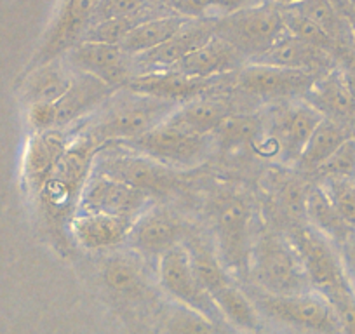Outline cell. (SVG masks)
<instances>
[{
    "label": "cell",
    "instance_id": "obj_9",
    "mask_svg": "<svg viewBox=\"0 0 355 334\" xmlns=\"http://www.w3.org/2000/svg\"><path fill=\"white\" fill-rule=\"evenodd\" d=\"M93 173L110 176L143 190L148 195H164L182 182L176 169L122 146H105L94 159Z\"/></svg>",
    "mask_w": 355,
    "mask_h": 334
},
{
    "label": "cell",
    "instance_id": "obj_32",
    "mask_svg": "<svg viewBox=\"0 0 355 334\" xmlns=\"http://www.w3.org/2000/svg\"><path fill=\"white\" fill-rule=\"evenodd\" d=\"M263 121L252 114H232L211 132L214 148L223 153H237L244 148H252L263 132Z\"/></svg>",
    "mask_w": 355,
    "mask_h": 334
},
{
    "label": "cell",
    "instance_id": "obj_41",
    "mask_svg": "<svg viewBox=\"0 0 355 334\" xmlns=\"http://www.w3.org/2000/svg\"><path fill=\"white\" fill-rule=\"evenodd\" d=\"M58 114L56 105L51 103H33L30 105V122L39 131H47V129L56 128Z\"/></svg>",
    "mask_w": 355,
    "mask_h": 334
},
{
    "label": "cell",
    "instance_id": "obj_12",
    "mask_svg": "<svg viewBox=\"0 0 355 334\" xmlns=\"http://www.w3.org/2000/svg\"><path fill=\"white\" fill-rule=\"evenodd\" d=\"M152 204L153 197L143 190L121 179L93 173L82 190L75 213H103L136 221Z\"/></svg>",
    "mask_w": 355,
    "mask_h": 334
},
{
    "label": "cell",
    "instance_id": "obj_6",
    "mask_svg": "<svg viewBox=\"0 0 355 334\" xmlns=\"http://www.w3.org/2000/svg\"><path fill=\"white\" fill-rule=\"evenodd\" d=\"M115 146L138 152L178 171L206 162L214 150V139L211 134H196L164 121L152 131Z\"/></svg>",
    "mask_w": 355,
    "mask_h": 334
},
{
    "label": "cell",
    "instance_id": "obj_38",
    "mask_svg": "<svg viewBox=\"0 0 355 334\" xmlns=\"http://www.w3.org/2000/svg\"><path fill=\"white\" fill-rule=\"evenodd\" d=\"M322 179H355V136H348L317 169Z\"/></svg>",
    "mask_w": 355,
    "mask_h": 334
},
{
    "label": "cell",
    "instance_id": "obj_25",
    "mask_svg": "<svg viewBox=\"0 0 355 334\" xmlns=\"http://www.w3.org/2000/svg\"><path fill=\"white\" fill-rule=\"evenodd\" d=\"M209 296L213 298L216 308L220 310L225 324L235 329L249 331V333H258L261 329L259 327L261 315L256 310L251 296L245 295L232 277L211 289Z\"/></svg>",
    "mask_w": 355,
    "mask_h": 334
},
{
    "label": "cell",
    "instance_id": "obj_17",
    "mask_svg": "<svg viewBox=\"0 0 355 334\" xmlns=\"http://www.w3.org/2000/svg\"><path fill=\"white\" fill-rule=\"evenodd\" d=\"M183 237L185 225L169 211L152 206L132 223L128 242L145 256L160 258L171 247L183 242Z\"/></svg>",
    "mask_w": 355,
    "mask_h": 334
},
{
    "label": "cell",
    "instance_id": "obj_39",
    "mask_svg": "<svg viewBox=\"0 0 355 334\" xmlns=\"http://www.w3.org/2000/svg\"><path fill=\"white\" fill-rule=\"evenodd\" d=\"M324 190L333 200L343 220L355 228V182L354 179H324Z\"/></svg>",
    "mask_w": 355,
    "mask_h": 334
},
{
    "label": "cell",
    "instance_id": "obj_24",
    "mask_svg": "<svg viewBox=\"0 0 355 334\" xmlns=\"http://www.w3.org/2000/svg\"><path fill=\"white\" fill-rule=\"evenodd\" d=\"M305 96V101L315 107L324 117L338 122L355 117V100L345 84L343 71L336 68L320 75Z\"/></svg>",
    "mask_w": 355,
    "mask_h": 334
},
{
    "label": "cell",
    "instance_id": "obj_34",
    "mask_svg": "<svg viewBox=\"0 0 355 334\" xmlns=\"http://www.w3.org/2000/svg\"><path fill=\"white\" fill-rule=\"evenodd\" d=\"M225 326L182 303L173 301L164 310L162 334H220Z\"/></svg>",
    "mask_w": 355,
    "mask_h": 334
},
{
    "label": "cell",
    "instance_id": "obj_33",
    "mask_svg": "<svg viewBox=\"0 0 355 334\" xmlns=\"http://www.w3.org/2000/svg\"><path fill=\"white\" fill-rule=\"evenodd\" d=\"M73 70L64 63L63 58L40 64L30 84V101L33 103L56 105L70 89Z\"/></svg>",
    "mask_w": 355,
    "mask_h": 334
},
{
    "label": "cell",
    "instance_id": "obj_35",
    "mask_svg": "<svg viewBox=\"0 0 355 334\" xmlns=\"http://www.w3.org/2000/svg\"><path fill=\"white\" fill-rule=\"evenodd\" d=\"M282 16H284L286 28H288V32L291 35L312 44V46L319 47V49L326 51L334 60H338V58H347V54L350 53V49H347L341 44H338L336 40L331 39L320 26H317L312 19H309L302 12L293 9L291 6H284L282 8Z\"/></svg>",
    "mask_w": 355,
    "mask_h": 334
},
{
    "label": "cell",
    "instance_id": "obj_3",
    "mask_svg": "<svg viewBox=\"0 0 355 334\" xmlns=\"http://www.w3.org/2000/svg\"><path fill=\"white\" fill-rule=\"evenodd\" d=\"M98 152L100 148L85 134H78L77 138L70 139L63 157L58 160L39 190L44 206L53 216H73L82 190L89 176L93 175L94 159Z\"/></svg>",
    "mask_w": 355,
    "mask_h": 334
},
{
    "label": "cell",
    "instance_id": "obj_19",
    "mask_svg": "<svg viewBox=\"0 0 355 334\" xmlns=\"http://www.w3.org/2000/svg\"><path fill=\"white\" fill-rule=\"evenodd\" d=\"M213 32V21H204V19H189L182 28L178 30L171 39L160 44L155 49L135 58L136 68H141V71H155V70H169L180 60L192 53L193 49L206 44Z\"/></svg>",
    "mask_w": 355,
    "mask_h": 334
},
{
    "label": "cell",
    "instance_id": "obj_7",
    "mask_svg": "<svg viewBox=\"0 0 355 334\" xmlns=\"http://www.w3.org/2000/svg\"><path fill=\"white\" fill-rule=\"evenodd\" d=\"M324 115L309 101H298L279 110L252 145V152L295 166L306 141Z\"/></svg>",
    "mask_w": 355,
    "mask_h": 334
},
{
    "label": "cell",
    "instance_id": "obj_37",
    "mask_svg": "<svg viewBox=\"0 0 355 334\" xmlns=\"http://www.w3.org/2000/svg\"><path fill=\"white\" fill-rule=\"evenodd\" d=\"M146 12H139V15L132 16H119V18L103 19V21H96L89 26L82 40H91V42H107V44H119L121 46L122 40L129 35L136 25L145 21L150 16H145Z\"/></svg>",
    "mask_w": 355,
    "mask_h": 334
},
{
    "label": "cell",
    "instance_id": "obj_28",
    "mask_svg": "<svg viewBox=\"0 0 355 334\" xmlns=\"http://www.w3.org/2000/svg\"><path fill=\"white\" fill-rule=\"evenodd\" d=\"M305 218L310 221V227L326 235L334 244H343L352 237L354 228L343 220L333 200L326 193L322 185H315L309 188L305 204Z\"/></svg>",
    "mask_w": 355,
    "mask_h": 334
},
{
    "label": "cell",
    "instance_id": "obj_30",
    "mask_svg": "<svg viewBox=\"0 0 355 334\" xmlns=\"http://www.w3.org/2000/svg\"><path fill=\"white\" fill-rule=\"evenodd\" d=\"M293 9L302 12L309 19H312L317 26L324 30L327 35L347 49H355V32L354 25L348 18H345L329 0H296L291 2Z\"/></svg>",
    "mask_w": 355,
    "mask_h": 334
},
{
    "label": "cell",
    "instance_id": "obj_29",
    "mask_svg": "<svg viewBox=\"0 0 355 334\" xmlns=\"http://www.w3.org/2000/svg\"><path fill=\"white\" fill-rule=\"evenodd\" d=\"M352 136L350 129L345 128L341 122L324 117L322 122L315 128L312 136L306 141L302 155L295 166L303 173H317L320 166L331 157V153Z\"/></svg>",
    "mask_w": 355,
    "mask_h": 334
},
{
    "label": "cell",
    "instance_id": "obj_43",
    "mask_svg": "<svg viewBox=\"0 0 355 334\" xmlns=\"http://www.w3.org/2000/svg\"><path fill=\"white\" fill-rule=\"evenodd\" d=\"M343 78H345V84H347L348 91H350L352 98L355 100V67L347 68L343 70Z\"/></svg>",
    "mask_w": 355,
    "mask_h": 334
},
{
    "label": "cell",
    "instance_id": "obj_36",
    "mask_svg": "<svg viewBox=\"0 0 355 334\" xmlns=\"http://www.w3.org/2000/svg\"><path fill=\"white\" fill-rule=\"evenodd\" d=\"M169 6L183 18L218 21L252 6V0H169Z\"/></svg>",
    "mask_w": 355,
    "mask_h": 334
},
{
    "label": "cell",
    "instance_id": "obj_18",
    "mask_svg": "<svg viewBox=\"0 0 355 334\" xmlns=\"http://www.w3.org/2000/svg\"><path fill=\"white\" fill-rule=\"evenodd\" d=\"M135 221L103 213H73L70 231L85 251H107L128 242Z\"/></svg>",
    "mask_w": 355,
    "mask_h": 334
},
{
    "label": "cell",
    "instance_id": "obj_1",
    "mask_svg": "<svg viewBox=\"0 0 355 334\" xmlns=\"http://www.w3.org/2000/svg\"><path fill=\"white\" fill-rule=\"evenodd\" d=\"M178 108V103L159 100L153 96L132 93L125 89L122 98H110L105 103L103 112L87 125L84 132L93 139L98 148L129 141L153 128L162 124Z\"/></svg>",
    "mask_w": 355,
    "mask_h": 334
},
{
    "label": "cell",
    "instance_id": "obj_27",
    "mask_svg": "<svg viewBox=\"0 0 355 334\" xmlns=\"http://www.w3.org/2000/svg\"><path fill=\"white\" fill-rule=\"evenodd\" d=\"M187 21L189 18H183L176 12L166 16H150L129 32V35L121 42V47L129 56L138 58L171 39Z\"/></svg>",
    "mask_w": 355,
    "mask_h": 334
},
{
    "label": "cell",
    "instance_id": "obj_4",
    "mask_svg": "<svg viewBox=\"0 0 355 334\" xmlns=\"http://www.w3.org/2000/svg\"><path fill=\"white\" fill-rule=\"evenodd\" d=\"M214 35L223 39L249 61L288 35L282 6L252 4L234 15L213 21Z\"/></svg>",
    "mask_w": 355,
    "mask_h": 334
},
{
    "label": "cell",
    "instance_id": "obj_40",
    "mask_svg": "<svg viewBox=\"0 0 355 334\" xmlns=\"http://www.w3.org/2000/svg\"><path fill=\"white\" fill-rule=\"evenodd\" d=\"M146 4L148 0H101L93 23L119 18V16L139 15V12H145Z\"/></svg>",
    "mask_w": 355,
    "mask_h": 334
},
{
    "label": "cell",
    "instance_id": "obj_26",
    "mask_svg": "<svg viewBox=\"0 0 355 334\" xmlns=\"http://www.w3.org/2000/svg\"><path fill=\"white\" fill-rule=\"evenodd\" d=\"M68 143L70 139L61 129H47V131L37 132L26 153L25 169L30 183H33L40 190L58 160L63 157Z\"/></svg>",
    "mask_w": 355,
    "mask_h": 334
},
{
    "label": "cell",
    "instance_id": "obj_16",
    "mask_svg": "<svg viewBox=\"0 0 355 334\" xmlns=\"http://www.w3.org/2000/svg\"><path fill=\"white\" fill-rule=\"evenodd\" d=\"M223 78H193L176 70H155L136 73L129 78L124 87L132 93L182 105L192 98L209 93L211 89L218 87Z\"/></svg>",
    "mask_w": 355,
    "mask_h": 334
},
{
    "label": "cell",
    "instance_id": "obj_21",
    "mask_svg": "<svg viewBox=\"0 0 355 334\" xmlns=\"http://www.w3.org/2000/svg\"><path fill=\"white\" fill-rule=\"evenodd\" d=\"M115 91V87L108 86L93 75L73 71L70 89L56 103V128L63 129L84 118L85 115L94 114L114 96Z\"/></svg>",
    "mask_w": 355,
    "mask_h": 334
},
{
    "label": "cell",
    "instance_id": "obj_45",
    "mask_svg": "<svg viewBox=\"0 0 355 334\" xmlns=\"http://www.w3.org/2000/svg\"><path fill=\"white\" fill-rule=\"evenodd\" d=\"M220 334H256V333H249V331H241V329H235V327L225 326Z\"/></svg>",
    "mask_w": 355,
    "mask_h": 334
},
{
    "label": "cell",
    "instance_id": "obj_5",
    "mask_svg": "<svg viewBox=\"0 0 355 334\" xmlns=\"http://www.w3.org/2000/svg\"><path fill=\"white\" fill-rule=\"evenodd\" d=\"M251 299L259 315L282 326L313 334H341L336 312L317 291L300 295H270L258 289L251 295Z\"/></svg>",
    "mask_w": 355,
    "mask_h": 334
},
{
    "label": "cell",
    "instance_id": "obj_42",
    "mask_svg": "<svg viewBox=\"0 0 355 334\" xmlns=\"http://www.w3.org/2000/svg\"><path fill=\"white\" fill-rule=\"evenodd\" d=\"M343 253H341V260H343L345 272L348 275V281H350L352 289L355 292V240H352V237L347 242H343Z\"/></svg>",
    "mask_w": 355,
    "mask_h": 334
},
{
    "label": "cell",
    "instance_id": "obj_13",
    "mask_svg": "<svg viewBox=\"0 0 355 334\" xmlns=\"http://www.w3.org/2000/svg\"><path fill=\"white\" fill-rule=\"evenodd\" d=\"M73 71L93 75L108 86L121 89L136 75V61L119 44L80 40L63 56Z\"/></svg>",
    "mask_w": 355,
    "mask_h": 334
},
{
    "label": "cell",
    "instance_id": "obj_8",
    "mask_svg": "<svg viewBox=\"0 0 355 334\" xmlns=\"http://www.w3.org/2000/svg\"><path fill=\"white\" fill-rule=\"evenodd\" d=\"M289 242L300 256L313 291L322 295L327 301L352 288L341 253L326 235L310 225H300L291 231Z\"/></svg>",
    "mask_w": 355,
    "mask_h": 334
},
{
    "label": "cell",
    "instance_id": "obj_10",
    "mask_svg": "<svg viewBox=\"0 0 355 334\" xmlns=\"http://www.w3.org/2000/svg\"><path fill=\"white\" fill-rule=\"evenodd\" d=\"M218 258L228 272L249 268L251 258V206L235 193L218 195L211 207Z\"/></svg>",
    "mask_w": 355,
    "mask_h": 334
},
{
    "label": "cell",
    "instance_id": "obj_22",
    "mask_svg": "<svg viewBox=\"0 0 355 334\" xmlns=\"http://www.w3.org/2000/svg\"><path fill=\"white\" fill-rule=\"evenodd\" d=\"M249 63L272 64V67L293 68V70L324 75L333 70L334 58L327 54L326 51L288 33L277 44H274L270 49L259 54L258 58L251 60Z\"/></svg>",
    "mask_w": 355,
    "mask_h": 334
},
{
    "label": "cell",
    "instance_id": "obj_14",
    "mask_svg": "<svg viewBox=\"0 0 355 334\" xmlns=\"http://www.w3.org/2000/svg\"><path fill=\"white\" fill-rule=\"evenodd\" d=\"M320 75L272 64L248 63L235 73V84L251 98L305 96Z\"/></svg>",
    "mask_w": 355,
    "mask_h": 334
},
{
    "label": "cell",
    "instance_id": "obj_47",
    "mask_svg": "<svg viewBox=\"0 0 355 334\" xmlns=\"http://www.w3.org/2000/svg\"><path fill=\"white\" fill-rule=\"evenodd\" d=\"M256 334H268V333H263V331H261V329H259V331H258V333H256Z\"/></svg>",
    "mask_w": 355,
    "mask_h": 334
},
{
    "label": "cell",
    "instance_id": "obj_11",
    "mask_svg": "<svg viewBox=\"0 0 355 334\" xmlns=\"http://www.w3.org/2000/svg\"><path fill=\"white\" fill-rule=\"evenodd\" d=\"M160 288L173 301L190 306L218 324H225L220 310L209 292L204 289L192 265V256L185 242H180L159 258L157 265Z\"/></svg>",
    "mask_w": 355,
    "mask_h": 334
},
{
    "label": "cell",
    "instance_id": "obj_46",
    "mask_svg": "<svg viewBox=\"0 0 355 334\" xmlns=\"http://www.w3.org/2000/svg\"><path fill=\"white\" fill-rule=\"evenodd\" d=\"M348 6H350V9L354 11V15H355V0H348Z\"/></svg>",
    "mask_w": 355,
    "mask_h": 334
},
{
    "label": "cell",
    "instance_id": "obj_2",
    "mask_svg": "<svg viewBox=\"0 0 355 334\" xmlns=\"http://www.w3.org/2000/svg\"><path fill=\"white\" fill-rule=\"evenodd\" d=\"M248 270L259 291L270 295H300L313 291L289 238L275 234L263 231L252 242Z\"/></svg>",
    "mask_w": 355,
    "mask_h": 334
},
{
    "label": "cell",
    "instance_id": "obj_49",
    "mask_svg": "<svg viewBox=\"0 0 355 334\" xmlns=\"http://www.w3.org/2000/svg\"><path fill=\"white\" fill-rule=\"evenodd\" d=\"M354 32H355V25H354Z\"/></svg>",
    "mask_w": 355,
    "mask_h": 334
},
{
    "label": "cell",
    "instance_id": "obj_20",
    "mask_svg": "<svg viewBox=\"0 0 355 334\" xmlns=\"http://www.w3.org/2000/svg\"><path fill=\"white\" fill-rule=\"evenodd\" d=\"M244 67V54L234 46L213 35L206 44L193 49L169 70L193 78H220Z\"/></svg>",
    "mask_w": 355,
    "mask_h": 334
},
{
    "label": "cell",
    "instance_id": "obj_15",
    "mask_svg": "<svg viewBox=\"0 0 355 334\" xmlns=\"http://www.w3.org/2000/svg\"><path fill=\"white\" fill-rule=\"evenodd\" d=\"M101 0H61L58 15L54 16L46 33L42 47L37 53L35 63L46 64L63 58L75 44L84 39Z\"/></svg>",
    "mask_w": 355,
    "mask_h": 334
},
{
    "label": "cell",
    "instance_id": "obj_23",
    "mask_svg": "<svg viewBox=\"0 0 355 334\" xmlns=\"http://www.w3.org/2000/svg\"><path fill=\"white\" fill-rule=\"evenodd\" d=\"M232 114H235L234 107L225 98L204 93L178 105L166 122L196 134H211Z\"/></svg>",
    "mask_w": 355,
    "mask_h": 334
},
{
    "label": "cell",
    "instance_id": "obj_48",
    "mask_svg": "<svg viewBox=\"0 0 355 334\" xmlns=\"http://www.w3.org/2000/svg\"><path fill=\"white\" fill-rule=\"evenodd\" d=\"M286 2H288V4H291V2H296V0H286Z\"/></svg>",
    "mask_w": 355,
    "mask_h": 334
},
{
    "label": "cell",
    "instance_id": "obj_44",
    "mask_svg": "<svg viewBox=\"0 0 355 334\" xmlns=\"http://www.w3.org/2000/svg\"><path fill=\"white\" fill-rule=\"evenodd\" d=\"M329 2L341 12V15L345 16V18H348L352 21V15H354V11H352L350 6H348V0H329ZM352 25H354V21H352Z\"/></svg>",
    "mask_w": 355,
    "mask_h": 334
},
{
    "label": "cell",
    "instance_id": "obj_31",
    "mask_svg": "<svg viewBox=\"0 0 355 334\" xmlns=\"http://www.w3.org/2000/svg\"><path fill=\"white\" fill-rule=\"evenodd\" d=\"M101 279L115 295L139 296L145 291V274L136 256L129 253L110 254L101 263Z\"/></svg>",
    "mask_w": 355,
    "mask_h": 334
}]
</instances>
